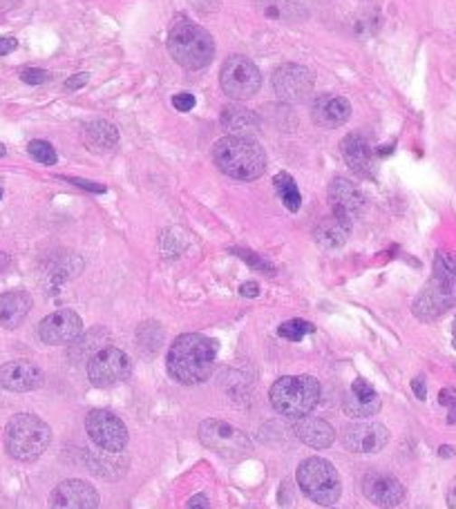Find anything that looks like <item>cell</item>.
Masks as SVG:
<instances>
[{
	"instance_id": "8d00e7d4",
	"label": "cell",
	"mask_w": 456,
	"mask_h": 509,
	"mask_svg": "<svg viewBox=\"0 0 456 509\" xmlns=\"http://www.w3.org/2000/svg\"><path fill=\"white\" fill-rule=\"evenodd\" d=\"M74 185H79V188L83 190H90V193H106V185L101 184H92V182H83V179H70Z\"/></svg>"
},
{
	"instance_id": "e575fe53",
	"label": "cell",
	"mask_w": 456,
	"mask_h": 509,
	"mask_svg": "<svg viewBox=\"0 0 456 509\" xmlns=\"http://www.w3.org/2000/svg\"><path fill=\"white\" fill-rule=\"evenodd\" d=\"M173 106L179 109V112H188V109L195 108V97L188 92H182V94H175L173 97Z\"/></svg>"
},
{
	"instance_id": "ab89813d",
	"label": "cell",
	"mask_w": 456,
	"mask_h": 509,
	"mask_svg": "<svg viewBox=\"0 0 456 509\" xmlns=\"http://www.w3.org/2000/svg\"><path fill=\"white\" fill-rule=\"evenodd\" d=\"M240 293L244 295V297H258L260 288H258V284H255V282H246V284H242Z\"/></svg>"
},
{
	"instance_id": "2e32d148",
	"label": "cell",
	"mask_w": 456,
	"mask_h": 509,
	"mask_svg": "<svg viewBox=\"0 0 456 509\" xmlns=\"http://www.w3.org/2000/svg\"><path fill=\"white\" fill-rule=\"evenodd\" d=\"M43 384V373L36 364L27 360H14L0 366V389L14 393L34 391Z\"/></svg>"
},
{
	"instance_id": "1f68e13d",
	"label": "cell",
	"mask_w": 456,
	"mask_h": 509,
	"mask_svg": "<svg viewBox=\"0 0 456 509\" xmlns=\"http://www.w3.org/2000/svg\"><path fill=\"white\" fill-rule=\"evenodd\" d=\"M21 80L27 85H41L45 80H50V74L45 70H38V68H27L21 72Z\"/></svg>"
},
{
	"instance_id": "277c9868",
	"label": "cell",
	"mask_w": 456,
	"mask_h": 509,
	"mask_svg": "<svg viewBox=\"0 0 456 509\" xmlns=\"http://www.w3.org/2000/svg\"><path fill=\"white\" fill-rule=\"evenodd\" d=\"M320 401V382L311 375H287L271 387V404L284 418L309 416Z\"/></svg>"
},
{
	"instance_id": "8992f818",
	"label": "cell",
	"mask_w": 456,
	"mask_h": 509,
	"mask_svg": "<svg viewBox=\"0 0 456 509\" xmlns=\"http://www.w3.org/2000/svg\"><path fill=\"white\" fill-rule=\"evenodd\" d=\"M456 269L445 257L436 259L432 282L423 288L414 302V313L421 320H436L456 304Z\"/></svg>"
},
{
	"instance_id": "484cf974",
	"label": "cell",
	"mask_w": 456,
	"mask_h": 509,
	"mask_svg": "<svg viewBox=\"0 0 456 509\" xmlns=\"http://www.w3.org/2000/svg\"><path fill=\"white\" fill-rule=\"evenodd\" d=\"M85 146L94 152H108L119 144V132L108 121H90L83 127Z\"/></svg>"
},
{
	"instance_id": "9c48e42d",
	"label": "cell",
	"mask_w": 456,
	"mask_h": 509,
	"mask_svg": "<svg viewBox=\"0 0 456 509\" xmlns=\"http://www.w3.org/2000/svg\"><path fill=\"white\" fill-rule=\"evenodd\" d=\"M199 438H202V442L208 449L217 451L224 458H240V456H244L251 449V442L244 431L228 425V422L215 420V418L204 420L199 425Z\"/></svg>"
},
{
	"instance_id": "7402d4cb",
	"label": "cell",
	"mask_w": 456,
	"mask_h": 509,
	"mask_svg": "<svg viewBox=\"0 0 456 509\" xmlns=\"http://www.w3.org/2000/svg\"><path fill=\"white\" fill-rule=\"evenodd\" d=\"M32 311V297L25 291H7L0 295V326L18 328Z\"/></svg>"
},
{
	"instance_id": "d6986e66",
	"label": "cell",
	"mask_w": 456,
	"mask_h": 509,
	"mask_svg": "<svg viewBox=\"0 0 456 509\" xmlns=\"http://www.w3.org/2000/svg\"><path fill=\"white\" fill-rule=\"evenodd\" d=\"M342 156L349 170L365 179L374 177V150L363 135H347L340 144Z\"/></svg>"
},
{
	"instance_id": "836d02e7",
	"label": "cell",
	"mask_w": 456,
	"mask_h": 509,
	"mask_svg": "<svg viewBox=\"0 0 456 509\" xmlns=\"http://www.w3.org/2000/svg\"><path fill=\"white\" fill-rule=\"evenodd\" d=\"M351 393H354V396H360V398H372V396H378V393L374 391L372 384H369L367 380H363V378L354 380V384H351Z\"/></svg>"
},
{
	"instance_id": "4dcf8cb0",
	"label": "cell",
	"mask_w": 456,
	"mask_h": 509,
	"mask_svg": "<svg viewBox=\"0 0 456 509\" xmlns=\"http://www.w3.org/2000/svg\"><path fill=\"white\" fill-rule=\"evenodd\" d=\"M233 253L235 255H240L242 259L246 261V264H251L253 266L255 270H262V273H269V275H273L275 273V269L273 266L269 264V261L262 259V257H258L255 253H251V250H242V249H233Z\"/></svg>"
},
{
	"instance_id": "7dc6e473",
	"label": "cell",
	"mask_w": 456,
	"mask_h": 509,
	"mask_svg": "<svg viewBox=\"0 0 456 509\" xmlns=\"http://www.w3.org/2000/svg\"><path fill=\"white\" fill-rule=\"evenodd\" d=\"M5 152H7L5 150V146H0V156H5Z\"/></svg>"
},
{
	"instance_id": "d4e9b609",
	"label": "cell",
	"mask_w": 456,
	"mask_h": 509,
	"mask_svg": "<svg viewBox=\"0 0 456 509\" xmlns=\"http://www.w3.org/2000/svg\"><path fill=\"white\" fill-rule=\"evenodd\" d=\"M222 126L233 137H253L260 132V117L246 108H226L222 112Z\"/></svg>"
},
{
	"instance_id": "7a4b0ae2",
	"label": "cell",
	"mask_w": 456,
	"mask_h": 509,
	"mask_svg": "<svg viewBox=\"0 0 456 509\" xmlns=\"http://www.w3.org/2000/svg\"><path fill=\"white\" fill-rule=\"evenodd\" d=\"M217 168L240 182H253L266 170L264 150L249 137H224L213 147Z\"/></svg>"
},
{
	"instance_id": "7c38bea8",
	"label": "cell",
	"mask_w": 456,
	"mask_h": 509,
	"mask_svg": "<svg viewBox=\"0 0 456 509\" xmlns=\"http://www.w3.org/2000/svg\"><path fill=\"white\" fill-rule=\"evenodd\" d=\"M273 90L282 101H307L313 92V76L302 65L287 63L273 72Z\"/></svg>"
},
{
	"instance_id": "60d3db41",
	"label": "cell",
	"mask_w": 456,
	"mask_h": 509,
	"mask_svg": "<svg viewBox=\"0 0 456 509\" xmlns=\"http://www.w3.org/2000/svg\"><path fill=\"white\" fill-rule=\"evenodd\" d=\"M412 389H414L418 401H425L427 391H425V382H423V378H416L414 382H412Z\"/></svg>"
},
{
	"instance_id": "5bb4252c",
	"label": "cell",
	"mask_w": 456,
	"mask_h": 509,
	"mask_svg": "<svg viewBox=\"0 0 456 509\" xmlns=\"http://www.w3.org/2000/svg\"><path fill=\"white\" fill-rule=\"evenodd\" d=\"M347 451L354 454H376L389 440V431L378 422H356L347 425L340 436Z\"/></svg>"
},
{
	"instance_id": "ee69618b",
	"label": "cell",
	"mask_w": 456,
	"mask_h": 509,
	"mask_svg": "<svg viewBox=\"0 0 456 509\" xmlns=\"http://www.w3.org/2000/svg\"><path fill=\"white\" fill-rule=\"evenodd\" d=\"M448 507L450 509H456V487L448 494Z\"/></svg>"
},
{
	"instance_id": "ffe728a7",
	"label": "cell",
	"mask_w": 456,
	"mask_h": 509,
	"mask_svg": "<svg viewBox=\"0 0 456 509\" xmlns=\"http://www.w3.org/2000/svg\"><path fill=\"white\" fill-rule=\"evenodd\" d=\"M329 203L336 215L354 222V219L358 217V212L363 211L365 199L363 194H360V190L351 182H347V179H334L329 185Z\"/></svg>"
},
{
	"instance_id": "ba28073f",
	"label": "cell",
	"mask_w": 456,
	"mask_h": 509,
	"mask_svg": "<svg viewBox=\"0 0 456 509\" xmlns=\"http://www.w3.org/2000/svg\"><path fill=\"white\" fill-rule=\"evenodd\" d=\"M220 83L228 97L237 99V101H246V99L258 94L260 85H262V74H260L258 65L253 61L235 54L228 56L224 65H222Z\"/></svg>"
},
{
	"instance_id": "3957f363",
	"label": "cell",
	"mask_w": 456,
	"mask_h": 509,
	"mask_svg": "<svg viewBox=\"0 0 456 509\" xmlns=\"http://www.w3.org/2000/svg\"><path fill=\"white\" fill-rule=\"evenodd\" d=\"M168 52L184 70H202L215 56V41L197 23L182 18L170 27Z\"/></svg>"
},
{
	"instance_id": "e0dca14e",
	"label": "cell",
	"mask_w": 456,
	"mask_h": 509,
	"mask_svg": "<svg viewBox=\"0 0 456 509\" xmlns=\"http://www.w3.org/2000/svg\"><path fill=\"white\" fill-rule=\"evenodd\" d=\"M363 492L374 505L387 507V509L401 505L403 498H405V487L401 485V480L380 472H372L365 476Z\"/></svg>"
},
{
	"instance_id": "8fae6325",
	"label": "cell",
	"mask_w": 456,
	"mask_h": 509,
	"mask_svg": "<svg viewBox=\"0 0 456 509\" xmlns=\"http://www.w3.org/2000/svg\"><path fill=\"white\" fill-rule=\"evenodd\" d=\"M85 429L88 436L92 438L94 445L101 447L103 451H121L128 445V429L123 425L121 418H117L114 413L106 411V409H94L85 418Z\"/></svg>"
},
{
	"instance_id": "f546056e",
	"label": "cell",
	"mask_w": 456,
	"mask_h": 509,
	"mask_svg": "<svg viewBox=\"0 0 456 509\" xmlns=\"http://www.w3.org/2000/svg\"><path fill=\"white\" fill-rule=\"evenodd\" d=\"M27 150H30L32 159H36L38 164H45V165L56 164V150L47 144V141H32Z\"/></svg>"
},
{
	"instance_id": "b9f144b4",
	"label": "cell",
	"mask_w": 456,
	"mask_h": 509,
	"mask_svg": "<svg viewBox=\"0 0 456 509\" xmlns=\"http://www.w3.org/2000/svg\"><path fill=\"white\" fill-rule=\"evenodd\" d=\"M23 0H0V14H7V12H12L14 7H18Z\"/></svg>"
},
{
	"instance_id": "f6af8a7d",
	"label": "cell",
	"mask_w": 456,
	"mask_h": 509,
	"mask_svg": "<svg viewBox=\"0 0 456 509\" xmlns=\"http://www.w3.org/2000/svg\"><path fill=\"white\" fill-rule=\"evenodd\" d=\"M439 454L443 456V458H450V456H454V449H452V447H441Z\"/></svg>"
},
{
	"instance_id": "f1b7e54d",
	"label": "cell",
	"mask_w": 456,
	"mask_h": 509,
	"mask_svg": "<svg viewBox=\"0 0 456 509\" xmlns=\"http://www.w3.org/2000/svg\"><path fill=\"white\" fill-rule=\"evenodd\" d=\"M278 333L280 337H284V340L298 342L302 340L304 335H309V333H313V325H309V322L304 320H289L278 328Z\"/></svg>"
},
{
	"instance_id": "ac0fdd59",
	"label": "cell",
	"mask_w": 456,
	"mask_h": 509,
	"mask_svg": "<svg viewBox=\"0 0 456 509\" xmlns=\"http://www.w3.org/2000/svg\"><path fill=\"white\" fill-rule=\"evenodd\" d=\"M351 117V106L345 97H336V94H322L316 99L311 108V118L316 126L325 127V130H334L347 123Z\"/></svg>"
},
{
	"instance_id": "d590c367",
	"label": "cell",
	"mask_w": 456,
	"mask_h": 509,
	"mask_svg": "<svg viewBox=\"0 0 456 509\" xmlns=\"http://www.w3.org/2000/svg\"><path fill=\"white\" fill-rule=\"evenodd\" d=\"M90 76L88 74H76L72 79L65 80V90H70V92H74V90L79 88H85V83H88Z\"/></svg>"
},
{
	"instance_id": "bcb514c9",
	"label": "cell",
	"mask_w": 456,
	"mask_h": 509,
	"mask_svg": "<svg viewBox=\"0 0 456 509\" xmlns=\"http://www.w3.org/2000/svg\"><path fill=\"white\" fill-rule=\"evenodd\" d=\"M452 344H454V349H456V320H454V326H452Z\"/></svg>"
},
{
	"instance_id": "7bdbcfd3",
	"label": "cell",
	"mask_w": 456,
	"mask_h": 509,
	"mask_svg": "<svg viewBox=\"0 0 456 509\" xmlns=\"http://www.w3.org/2000/svg\"><path fill=\"white\" fill-rule=\"evenodd\" d=\"M7 266H9V255L0 253V273H5V270H7Z\"/></svg>"
},
{
	"instance_id": "83f0119b",
	"label": "cell",
	"mask_w": 456,
	"mask_h": 509,
	"mask_svg": "<svg viewBox=\"0 0 456 509\" xmlns=\"http://www.w3.org/2000/svg\"><path fill=\"white\" fill-rule=\"evenodd\" d=\"M380 411V398L372 396V398H360L351 393V398H347L345 402V413L349 418H372L374 413Z\"/></svg>"
},
{
	"instance_id": "cb8c5ba5",
	"label": "cell",
	"mask_w": 456,
	"mask_h": 509,
	"mask_svg": "<svg viewBox=\"0 0 456 509\" xmlns=\"http://www.w3.org/2000/svg\"><path fill=\"white\" fill-rule=\"evenodd\" d=\"M351 223L349 219L340 217V215H331L327 219H322L316 228V241L322 246V249H340L347 240H349L351 232Z\"/></svg>"
},
{
	"instance_id": "44dd1931",
	"label": "cell",
	"mask_w": 456,
	"mask_h": 509,
	"mask_svg": "<svg viewBox=\"0 0 456 509\" xmlns=\"http://www.w3.org/2000/svg\"><path fill=\"white\" fill-rule=\"evenodd\" d=\"M293 431H296V436L300 438L304 445L313 447V449H327V447L334 445L336 440L334 427H331L327 420H322V418H313V416L298 418Z\"/></svg>"
},
{
	"instance_id": "c3c4849f",
	"label": "cell",
	"mask_w": 456,
	"mask_h": 509,
	"mask_svg": "<svg viewBox=\"0 0 456 509\" xmlns=\"http://www.w3.org/2000/svg\"><path fill=\"white\" fill-rule=\"evenodd\" d=\"M0 199H3V188H0Z\"/></svg>"
},
{
	"instance_id": "30bf717a",
	"label": "cell",
	"mask_w": 456,
	"mask_h": 509,
	"mask_svg": "<svg viewBox=\"0 0 456 509\" xmlns=\"http://www.w3.org/2000/svg\"><path fill=\"white\" fill-rule=\"evenodd\" d=\"M132 371V363L121 349L106 346L99 349L88 363V378L94 387H114V384L128 380Z\"/></svg>"
},
{
	"instance_id": "d6a6232c",
	"label": "cell",
	"mask_w": 456,
	"mask_h": 509,
	"mask_svg": "<svg viewBox=\"0 0 456 509\" xmlns=\"http://www.w3.org/2000/svg\"><path fill=\"white\" fill-rule=\"evenodd\" d=\"M439 402L450 409V422H456V389H443Z\"/></svg>"
},
{
	"instance_id": "603a6c76",
	"label": "cell",
	"mask_w": 456,
	"mask_h": 509,
	"mask_svg": "<svg viewBox=\"0 0 456 509\" xmlns=\"http://www.w3.org/2000/svg\"><path fill=\"white\" fill-rule=\"evenodd\" d=\"M260 16L280 23H300L307 18V9L298 0H255Z\"/></svg>"
},
{
	"instance_id": "6da1fadb",
	"label": "cell",
	"mask_w": 456,
	"mask_h": 509,
	"mask_svg": "<svg viewBox=\"0 0 456 509\" xmlns=\"http://www.w3.org/2000/svg\"><path fill=\"white\" fill-rule=\"evenodd\" d=\"M215 342L199 333H184L168 351V373L182 384H199L211 375Z\"/></svg>"
},
{
	"instance_id": "74e56055",
	"label": "cell",
	"mask_w": 456,
	"mask_h": 509,
	"mask_svg": "<svg viewBox=\"0 0 456 509\" xmlns=\"http://www.w3.org/2000/svg\"><path fill=\"white\" fill-rule=\"evenodd\" d=\"M18 47V42H16V38H0V56H5V54H9V52H14Z\"/></svg>"
},
{
	"instance_id": "4fadbf2b",
	"label": "cell",
	"mask_w": 456,
	"mask_h": 509,
	"mask_svg": "<svg viewBox=\"0 0 456 509\" xmlns=\"http://www.w3.org/2000/svg\"><path fill=\"white\" fill-rule=\"evenodd\" d=\"M83 333V322L70 308L56 311L52 316H47L45 320L38 325V335L45 344L61 346V344H72Z\"/></svg>"
},
{
	"instance_id": "4316f807",
	"label": "cell",
	"mask_w": 456,
	"mask_h": 509,
	"mask_svg": "<svg viewBox=\"0 0 456 509\" xmlns=\"http://www.w3.org/2000/svg\"><path fill=\"white\" fill-rule=\"evenodd\" d=\"M275 188H278V194L282 197L284 206H287L289 211L291 212L300 211L302 197H300V190H298V185H296V182H293L291 174L289 173L275 174Z\"/></svg>"
},
{
	"instance_id": "52a82bcc",
	"label": "cell",
	"mask_w": 456,
	"mask_h": 509,
	"mask_svg": "<svg viewBox=\"0 0 456 509\" xmlns=\"http://www.w3.org/2000/svg\"><path fill=\"white\" fill-rule=\"evenodd\" d=\"M298 485L318 505H334L342 494L340 476L325 458H307L298 467Z\"/></svg>"
},
{
	"instance_id": "5b68a950",
	"label": "cell",
	"mask_w": 456,
	"mask_h": 509,
	"mask_svg": "<svg viewBox=\"0 0 456 509\" xmlns=\"http://www.w3.org/2000/svg\"><path fill=\"white\" fill-rule=\"evenodd\" d=\"M52 431L41 418L32 413H18L5 429V449L14 460L32 463L50 447Z\"/></svg>"
},
{
	"instance_id": "9a60e30c",
	"label": "cell",
	"mask_w": 456,
	"mask_h": 509,
	"mask_svg": "<svg viewBox=\"0 0 456 509\" xmlns=\"http://www.w3.org/2000/svg\"><path fill=\"white\" fill-rule=\"evenodd\" d=\"M97 489L85 480H65L50 496V509H97Z\"/></svg>"
},
{
	"instance_id": "f35d334b",
	"label": "cell",
	"mask_w": 456,
	"mask_h": 509,
	"mask_svg": "<svg viewBox=\"0 0 456 509\" xmlns=\"http://www.w3.org/2000/svg\"><path fill=\"white\" fill-rule=\"evenodd\" d=\"M188 509H208V498L204 494H197V496L190 498Z\"/></svg>"
}]
</instances>
